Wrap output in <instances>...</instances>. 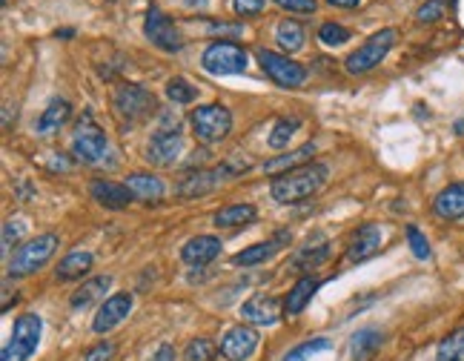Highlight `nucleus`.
Masks as SVG:
<instances>
[{"instance_id": "obj_1", "label": "nucleus", "mask_w": 464, "mask_h": 361, "mask_svg": "<svg viewBox=\"0 0 464 361\" xmlns=\"http://www.w3.org/2000/svg\"><path fill=\"white\" fill-rule=\"evenodd\" d=\"M327 175H329V170L324 164H307V166H298V170H292L287 175H278L273 180L270 192L278 204H296V201L315 196V192L327 184Z\"/></svg>"}, {"instance_id": "obj_2", "label": "nucleus", "mask_w": 464, "mask_h": 361, "mask_svg": "<svg viewBox=\"0 0 464 361\" xmlns=\"http://www.w3.org/2000/svg\"><path fill=\"white\" fill-rule=\"evenodd\" d=\"M58 247H60V241L52 233L38 235V238L27 241V244H20L15 250V256L9 258V275H18V279H23V275L38 273L41 267H46L49 258L55 256Z\"/></svg>"}, {"instance_id": "obj_3", "label": "nucleus", "mask_w": 464, "mask_h": 361, "mask_svg": "<svg viewBox=\"0 0 464 361\" xmlns=\"http://www.w3.org/2000/svg\"><path fill=\"white\" fill-rule=\"evenodd\" d=\"M72 155L87 166L104 164L106 155H109V141L104 135V129L92 120L89 112L78 120L75 132H72Z\"/></svg>"}, {"instance_id": "obj_4", "label": "nucleus", "mask_w": 464, "mask_h": 361, "mask_svg": "<svg viewBox=\"0 0 464 361\" xmlns=\"http://www.w3.org/2000/svg\"><path fill=\"white\" fill-rule=\"evenodd\" d=\"M396 41H398V32H396V29H382V32H375L367 43H361L359 50L344 60L347 72H350V75H364V72L382 66V60L387 58L390 50H393Z\"/></svg>"}, {"instance_id": "obj_5", "label": "nucleus", "mask_w": 464, "mask_h": 361, "mask_svg": "<svg viewBox=\"0 0 464 361\" xmlns=\"http://www.w3.org/2000/svg\"><path fill=\"white\" fill-rule=\"evenodd\" d=\"M41 333H43L41 316H35V312L20 316L15 321V330H12V339L4 347V356H0V361H27L35 350H38Z\"/></svg>"}, {"instance_id": "obj_6", "label": "nucleus", "mask_w": 464, "mask_h": 361, "mask_svg": "<svg viewBox=\"0 0 464 361\" xmlns=\"http://www.w3.org/2000/svg\"><path fill=\"white\" fill-rule=\"evenodd\" d=\"M192 129L204 143H221L232 129V115L224 104H204L192 112Z\"/></svg>"}, {"instance_id": "obj_7", "label": "nucleus", "mask_w": 464, "mask_h": 361, "mask_svg": "<svg viewBox=\"0 0 464 361\" xmlns=\"http://www.w3.org/2000/svg\"><path fill=\"white\" fill-rule=\"evenodd\" d=\"M250 170V164H221V166H213V170H198L187 175L184 180L178 184V196L181 198H198V196H206V192H213L215 187H221L224 180L236 178L238 173Z\"/></svg>"}, {"instance_id": "obj_8", "label": "nucleus", "mask_w": 464, "mask_h": 361, "mask_svg": "<svg viewBox=\"0 0 464 361\" xmlns=\"http://www.w3.org/2000/svg\"><path fill=\"white\" fill-rule=\"evenodd\" d=\"M112 106H115V115L120 120L138 124V120H143L155 110V95L146 92L143 87H138V83H120V87L115 89Z\"/></svg>"}, {"instance_id": "obj_9", "label": "nucleus", "mask_w": 464, "mask_h": 361, "mask_svg": "<svg viewBox=\"0 0 464 361\" xmlns=\"http://www.w3.org/2000/svg\"><path fill=\"white\" fill-rule=\"evenodd\" d=\"M201 64L210 75H241L247 69V52L232 41H218L206 46Z\"/></svg>"}, {"instance_id": "obj_10", "label": "nucleus", "mask_w": 464, "mask_h": 361, "mask_svg": "<svg viewBox=\"0 0 464 361\" xmlns=\"http://www.w3.org/2000/svg\"><path fill=\"white\" fill-rule=\"evenodd\" d=\"M259 64H261V69L267 72V75L278 83V87L296 89V87H301L304 81H307V69H304L301 64H296V60L287 58V55L259 50Z\"/></svg>"}, {"instance_id": "obj_11", "label": "nucleus", "mask_w": 464, "mask_h": 361, "mask_svg": "<svg viewBox=\"0 0 464 361\" xmlns=\"http://www.w3.org/2000/svg\"><path fill=\"white\" fill-rule=\"evenodd\" d=\"M143 35L152 41V46H158L161 52H178L184 41L175 29V23L169 20L161 9H150L146 12V23H143Z\"/></svg>"}, {"instance_id": "obj_12", "label": "nucleus", "mask_w": 464, "mask_h": 361, "mask_svg": "<svg viewBox=\"0 0 464 361\" xmlns=\"http://www.w3.org/2000/svg\"><path fill=\"white\" fill-rule=\"evenodd\" d=\"M181 147H184V138H181L178 124L158 129L150 141V147H146V161L155 164V166H173L175 158L181 155Z\"/></svg>"}, {"instance_id": "obj_13", "label": "nucleus", "mask_w": 464, "mask_h": 361, "mask_svg": "<svg viewBox=\"0 0 464 361\" xmlns=\"http://www.w3.org/2000/svg\"><path fill=\"white\" fill-rule=\"evenodd\" d=\"M132 312V296L129 293H115V296H109L101 310H97V316L92 321V330L95 333H109V330H115L120 321H124L127 316Z\"/></svg>"}, {"instance_id": "obj_14", "label": "nucleus", "mask_w": 464, "mask_h": 361, "mask_svg": "<svg viewBox=\"0 0 464 361\" xmlns=\"http://www.w3.org/2000/svg\"><path fill=\"white\" fill-rule=\"evenodd\" d=\"M255 347H259V333L247 327V324L227 330V335L221 339V353L229 361H247L255 353Z\"/></svg>"}, {"instance_id": "obj_15", "label": "nucleus", "mask_w": 464, "mask_h": 361, "mask_svg": "<svg viewBox=\"0 0 464 361\" xmlns=\"http://www.w3.org/2000/svg\"><path fill=\"white\" fill-rule=\"evenodd\" d=\"M382 227L378 224H364L356 230V235L350 238V247H347V258L352 264H361V261H367L373 258L378 250H382Z\"/></svg>"}, {"instance_id": "obj_16", "label": "nucleus", "mask_w": 464, "mask_h": 361, "mask_svg": "<svg viewBox=\"0 0 464 361\" xmlns=\"http://www.w3.org/2000/svg\"><path fill=\"white\" fill-rule=\"evenodd\" d=\"M281 310H284V304H281L275 296H255L241 307V316H244V321H250V324L270 327V324L278 321Z\"/></svg>"}, {"instance_id": "obj_17", "label": "nucleus", "mask_w": 464, "mask_h": 361, "mask_svg": "<svg viewBox=\"0 0 464 361\" xmlns=\"http://www.w3.org/2000/svg\"><path fill=\"white\" fill-rule=\"evenodd\" d=\"M218 256H221V241L215 235H195L181 247V258L192 264V267H204V264L215 261Z\"/></svg>"}, {"instance_id": "obj_18", "label": "nucleus", "mask_w": 464, "mask_h": 361, "mask_svg": "<svg viewBox=\"0 0 464 361\" xmlns=\"http://www.w3.org/2000/svg\"><path fill=\"white\" fill-rule=\"evenodd\" d=\"M92 198L106 210H127L132 201V192L127 184H115V180H92Z\"/></svg>"}, {"instance_id": "obj_19", "label": "nucleus", "mask_w": 464, "mask_h": 361, "mask_svg": "<svg viewBox=\"0 0 464 361\" xmlns=\"http://www.w3.org/2000/svg\"><path fill=\"white\" fill-rule=\"evenodd\" d=\"M124 184L135 201H143V204H161L164 201V192H166L164 180L150 175V173H132V175H127Z\"/></svg>"}, {"instance_id": "obj_20", "label": "nucleus", "mask_w": 464, "mask_h": 361, "mask_svg": "<svg viewBox=\"0 0 464 361\" xmlns=\"http://www.w3.org/2000/svg\"><path fill=\"white\" fill-rule=\"evenodd\" d=\"M433 212L445 221H456L464 219V180L459 184L445 187L438 196L433 198Z\"/></svg>"}, {"instance_id": "obj_21", "label": "nucleus", "mask_w": 464, "mask_h": 361, "mask_svg": "<svg viewBox=\"0 0 464 361\" xmlns=\"http://www.w3.org/2000/svg\"><path fill=\"white\" fill-rule=\"evenodd\" d=\"M313 158H315V143H304V147H298V150H292L287 155H278V158L267 161L264 164V173L278 178V175H287L292 170H298V166H307Z\"/></svg>"}, {"instance_id": "obj_22", "label": "nucleus", "mask_w": 464, "mask_h": 361, "mask_svg": "<svg viewBox=\"0 0 464 361\" xmlns=\"http://www.w3.org/2000/svg\"><path fill=\"white\" fill-rule=\"evenodd\" d=\"M287 241H290V233H278L270 241H261V244H252L244 252H238V256L232 258V264H238V267H255V264H264V261H270L278 252V247L287 244Z\"/></svg>"}, {"instance_id": "obj_23", "label": "nucleus", "mask_w": 464, "mask_h": 361, "mask_svg": "<svg viewBox=\"0 0 464 361\" xmlns=\"http://www.w3.org/2000/svg\"><path fill=\"white\" fill-rule=\"evenodd\" d=\"M69 115H72L69 101L55 98V101H49V106L41 112L35 129H38V135H55V132H60V127H64L66 120H69Z\"/></svg>"}, {"instance_id": "obj_24", "label": "nucleus", "mask_w": 464, "mask_h": 361, "mask_svg": "<svg viewBox=\"0 0 464 361\" xmlns=\"http://www.w3.org/2000/svg\"><path fill=\"white\" fill-rule=\"evenodd\" d=\"M92 252L87 250H75V252H69V256L58 264V270H55V279L58 281H75V279H83L89 270H92Z\"/></svg>"}, {"instance_id": "obj_25", "label": "nucleus", "mask_w": 464, "mask_h": 361, "mask_svg": "<svg viewBox=\"0 0 464 361\" xmlns=\"http://www.w3.org/2000/svg\"><path fill=\"white\" fill-rule=\"evenodd\" d=\"M315 290H319V281L310 279V275H304V279L296 281V287L290 290V296L284 298V312L292 319V316H298V312L310 304V298L315 296Z\"/></svg>"}, {"instance_id": "obj_26", "label": "nucleus", "mask_w": 464, "mask_h": 361, "mask_svg": "<svg viewBox=\"0 0 464 361\" xmlns=\"http://www.w3.org/2000/svg\"><path fill=\"white\" fill-rule=\"evenodd\" d=\"M109 287H112V275H95V279L83 281L81 290L72 296V307L81 310V307L95 304V301H101L109 293Z\"/></svg>"}, {"instance_id": "obj_27", "label": "nucleus", "mask_w": 464, "mask_h": 361, "mask_svg": "<svg viewBox=\"0 0 464 361\" xmlns=\"http://www.w3.org/2000/svg\"><path fill=\"white\" fill-rule=\"evenodd\" d=\"M384 342V335L367 327V330H359L356 335H352V342H350V356L352 361H367L378 353V347H382Z\"/></svg>"}, {"instance_id": "obj_28", "label": "nucleus", "mask_w": 464, "mask_h": 361, "mask_svg": "<svg viewBox=\"0 0 464 361\" xmlns=\"http://www.w3.org/2000/svg\"><path fill=\"white\" fill-rule=\"evenodd\" d=\"M255 207L252 204H229V207L215 212V227H244L255 221Z\"/></svg>"}, {"instance_id": "obj_29", "label": "nucleus", "mask_w": 464, "mask_h": 361, "mask_svg": "<svg viewBox=\"0 0 464 361\" xmlns=\"http://www.w3.org/2000/svg\"><path fill=\"white\" fill-rule=\"evenodd\" d=\"M275 41L281 43V50L284 52H298V50H304V27L298 20H284L275 29Z\"/></svg>"}, {"instance_id": "obj_30", "label": "nucleus", "mask_w": 464, "mask_h": 361, "mask_svg": "<svg viewBox=\"0 0 464 361\" xmlns=\"http://www.w3.org/2000/svg\"><path fill=\"white\" fill-rule=\"evenodd\" d=\"M438 361H464V327L453 330L436 350Z\"/></svg>"}, {"instance_id": "obj_31", "label": "nucleus", "mask_w": 464, "mask_h": 361, "mask_svg": "<svg viewBox=\"0 0 464 361\" xmlns=\"http://www.w3.org/2000/svg\"><path fill=\"white\" fill-rule=\"evenodd\" d=\"M329 258V244L327 241H321V244H307L304 250H298V256H296V267L301 270H315L319 264H324Z\"/></svg>"}, {"instance_id": "obj_32", "label": "nucleus", "mask_w": 464, "mask_h": 361, "mask_svg": "<svg viewBox=\"0 0 464 361\" xmlns=\"http://www.w3.org/2000/svg\"><path fill=\"white\" fill-rule=\"evenodd\" d=\"M298 127H301V118H281L278 124L273 127V132H270V147L273 150H284L287 143H290V138L296 135L298 132Z\"/></svg>"}, {"instance_id": "obj_33", "label": "nucleus", "mask_w": 464, "mask_h": 361, "mask_svg": "<svg viewBox=\"0 0 464 361\" xmlns=\"http://www.w3.org/2000/svg\"><path fill=\"white\" fill-rule=\"evenodd\" d=\"M218 356V347L210 339H192L184 350V361H213Z\"/></svg>"}, {"instance_id": "obj_34", "label": "nucleus", "mask_w": 464, "mask_h": 361, "mask_svg": "<svg viewBox=\"0 0 464 361\" xmlns=\"http://www.w3.org/2000/svg\"><path fill=\"white\" fill-rule=\"evenodd\" d=\"M324 350H329V339H313V342H304L298 347H292V350L284 356V361H307L310 356L324 353Z\"/></svg>"}, {"instance_id": "obj_35", "label": "nucleus", "mask_w": 464, "mask_h": 361, "mask_svg": "<svg viewBox=\"0 0 464 361\" xmlns=\"http://www.w3.org/2000/svg\"><path fill=\"white\" fill-rule=\"evenodd\" d=\"M195 95H198V92H195L192 83H187L184 78H173L166 83V98L173 104H192Z\"/></svg>"}, {"instance_id": "obj_36", "label": "nucleus", "mask_w": 464, "mask_h": 361, "mask_svg": "<svg viewBox=\"0 0 464 361\" xmlns=\"http://www.w3.org/2000/svg\"><path fill=\"white\" fill-rule=\"evenodd\" d=\"M407 244H410L413 256H416L419 261H427V258H430V241H427V235L419 230L416 224H410V227H407Z\"/></svg>"}, {"instance_id": "obj_37", "label": "nucleus", "mask_w": 464, "mask_h": 361, "mask_svg": "<svg viewBox=\"0 0 464 361\" xmlns=\"http://www.w3.org/2000/svg\"><path fill=\"white\" fill-rule=\"evenodd\" d=\"M319 41L327 43V46H341L350 41V29L341 27V23H324L319 29Z\"/></svg>"}, {"instance_id": "obj_38", "label": "nucleus", "mask_w": 464, "mask_h": 361, "mask_svg": "<svg viewBox=\"0 0 464 361\" xmlns=\"http://www.w3.org/2000/svg\"><path fill=\"white\" fill-rule=\"evenodd\" d=\"M445 18V0H427V4L416 12L419 23H436Z\"/></svg>"}, {"instance_id": "obj_39", "label": "nucleus", "mask_w": 464, "mask_h": 361, "mask_svg": "<svg viewBox=\"0 0 464 361\" xmlns=\"http://www.w3.org/2000/svg\"><path fill=\"white\" fill-rule=\"evenodd\" d=\"M23 221H6V227H4V256H9L12 252V247L18 244V241L23 238Z\"/></svg>"}, {"instance_id": "obj_40", "label": "nucleus", "mask_w": 464, "mask_h": 361, "mask_svg": "<svg viewBox=\"0 0 464 361\" xmlns=\"http://www.w3.org/2000/svg\"><path fill=\"white\" fill-rule=\"evenodd\" d=\"M273 4L287 12H298V15H313L315 12V0H273Z\"/></svg>"}, {"instance_id": "obj_41", "label": "nucleus", "mask_w": 464, "mask_h": 361, "mask_svg": "<svg viewBox=\"0 0 464 361\" xmlns=\"http://www.w3.org/2000/svg\"><path fill=\"white\" fill-rule=\"evenodd\" d=\"M264 4L267 0H232V9H236L238 15H244V18H252L264 9Z\"/></svg>"}, {"instance_id": "obj_42", "label": "nucleus", "mask_w": 464, "mask_h": 361, "mask_svg": "<svg viewBox=\"0 0 464 361\" xmlns=\"http://www.w3.org/2000/svg\"><path fill=\"white\" fill-rule=\"evenodd\" d=\"M115 356V344L112 342H104L92 347V350H87V356H83V361H109Z\"/></svg>"}, {"instance_id": "obj_43", "label": "nucleus", "mask_w": 464, "mask_h": 361, "mask_svg": "<svg viewBox=\"0 0 464 361\" xmlns=\"http://www.w3.org/2000/svg\"><path fill=\"white\" fill-rule=\"evenodd\" d=\"M150 361H175V347L173 344H161Z\"/></svg>"}, {"instance_id": "obj_44", "label": "nucleus", "mask_w": 464, "mask_h": 361, "mask_svg": "<svg viewBox=\"0 0 464 361\" xmlns=\"http://www.w3.org/2000/svg\"><path fill=\"white\" fill-rule=\"evenodd\" d=\"M329 6H338V9H352V6H359L361 0H327Z\"/></svg>"}, {"instance_id": "obj_45", "label": "nucleus", "mask_w": 464, "mask_h": 361, "mask_svg": "<svg viewBox=\"0 0 464 361\" xmlns=\"http://www.w3.org/2000/svg\"><path fill=\"white\" fill-rule=\"evenodd\" d=\"M4 127H6V129L12 127V106H9V104H6V115H4Z\"/></svg>"}]
</instances>
